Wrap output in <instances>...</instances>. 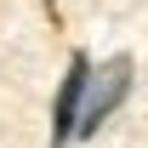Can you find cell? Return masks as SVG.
I'll return each mask as SVG.
<instances>
[{
    "instance_id": "cell-1",
    "label": "cell",
    "mask_w": 148,
    "mask_h": 148,
    "mask_svg": "<svg viewBox=\"0 0 148 148\" xmlns=\"http://www.w3.org/2000/svg\"><path fill=\"white\" fill-rule=\"evenodd\" d=\"M131 80H137V63H131L125 51H114L108 63H97V69H91L86 108H80V137H97V131L108 125V114L131 97ZM80 137H74V143H80Z\"/></svg>"
},
{
    "instance_id": "cell-2",
    "label": "cell",
    "mask_w": 148,
    "mask_h": 148,
    "mask_svg": "<svg viewBox=\"0 0 148 148\" xmlns=\"http://www.w3.org/2000/svg\"><path fill=\"white\" fill-rule=\"evenodd\" d=\"M86 86H91V57L74 51L69 57V74L51 97V148H69L80 137V108H86Z\"/></svg>"
}]
</instances>
